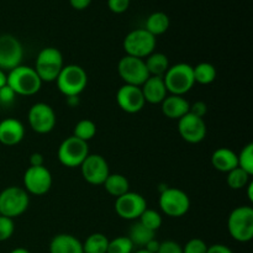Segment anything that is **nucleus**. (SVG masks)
<instances>
[{
    "instance_id": "obj_23",
    "label": "nucleus",
    "mask_w": 253,
    "mask_h": 253,
    "mask_svg": "<svg viewBox=\"0 0 253 253\" xmlns=\"http://www.w3.org/2000/svg\"><path fill=\"white\" fill-rule=\"evenodd\" d=\"M170 20L168 15L163 11H155L146 19L145 27L143 29L147 30L151 35L155 37L161 36V35L166 34L169 29Z\"/></svg>"
},
{
    "instance_id": "obj_44",
    "label": "nucleus",
    "mask_w": 253,
    "mask_h": 253,
    "mask_svg": "<svg viewBox=\"0 0 253 253\" xmlns=\"http://www.w3.org/2000/svg\"><path fill=\"white\" fill-rule=\"evenodd\" d=\"M67 104L71 108H76L79 105V96H69V98H67Z\"/></svg>"
},
{
    "instance_id": "obj_35",
    "label": "nucleus",
    "mask_w": 253,
    "mask_h": 253,
    "mask_svg": "<svg viewBox=\"0 0 253 253\" xmlns=\"http://www.w3.org/2000/svg\"><path fill=\"white\" fill-rule=\"evenodd\" d=\"M208 245L202 239H192L184 245L183 253H207Z\"/></svg>"
},
{
    "instance_id": "obj_13",
    "label": "nucleus",
    "mask_w": 253,
    "mask_h": 253,
    "mask_svg": "<svg viewBox=\"0 0 253 253\" xmlns=\"http://www.w3.org/2000/svg\"><path fill=\"white\" fill-rule=\"evenodd\" d=\"M52 183L53 178L46 166L29 167L25 170L24 189L26 190L27 194L36 195V197L47 194L51 189Z\"/></svg>"
},
{
    "instance_id": "obj_46",
    "label": "nucleus",
    "mask_w": 253,
    "mask_h": 253,
    "mask_svg": "<svg viewBox=\"0 0 253 253\" xmlns=\"http://www.w3.org/2000/svg\"><path fill=\"white\" fill-rule=\"evenodd\" d=\"M6 83H7V73L0 69V88L6 85Z\"/></svg>"
},
{
    "instance_id": "obj_40",
    "label": "nucleus",
    "mask_w": 253,
    "mask_h": 253,
    "mask_svg": "<svg viewBox=\"0 0 253 253\" xmlns=\"http://www.w3.org/2000/svg\"><path fill=\"white\" fill-rule=\"evenodd\" d=\"M207 253H234V251L230 247H227L226 245L215 244L212 246L208 247Z\"/></svg>"
},
{
    "instance_id": "obj_24",
    "label": "nucleus",
    "mask_w": 253,
    "mask_h": 253,
    "mask_svg": "<svg viewBox=\"0 0 253 253\" xmlns=\"http://www.w3.org/2000/svg\"><path fill=\"white\" fill-rule=\"evenodd\" d=\"M103 185L108 194L115 198H119L130 192V183H128L127 178L123 174H119V173H113V174L110 173Z\"/></svg>"
},
{
    "instance_id": "obj_14",
    "label": "nucleus",
    "mask_w": 253,
    "mask_h": 253,
    "mask_svg": "<svg viewBox=\"0 0 253 253\" xmlns=\"http://www.w3.org/2000/svg\"><path fill=\"white\" fill-rule=\"evenodd\" d=\"M146 209L147 202L138 193L127 192L115 200V212L124 220H138Z\"/></svg>"
},
{
    "instance_id": "obj_21",
    "label": "nucleus",
    "mask_w": 253,
    "mask_h": 253,
    "mask_svg": "<svg viewBox=\"0 0 253 253\" xmlns=\"http://www.w3.org/2000/svg\"><path fill=\"white\" fill-rule=\"evenodd\" d=\"M49 253H84L83 244L73 235L58 234L51 240Z\"/></svg>"
},
{
    "instance_id": "obj_38",
    "label": "nucleus",
    "mask_w": 253,
    "mask_h": 253,
    "mask_svg": "<svg viewBox=\"0 0 253 253\" xmlns=\"http://www.w3.org/2000/svg\"><path fill=\"white\" fill-rule=\"evenodd\" d=\"M16 94L15 91L10 88L9 85H5L2 88H0V105H11L15 101V98H16Z\"/></svg>"
},
{
    "instance_id": "obj_45",
    "label": "nucleus",
    "mask_w": 253,
    "mask_h": 253,
    "mask_svg": "<svg viewBox=\"0 0 253 253\" xmlns=\"http://www.w3.org/2000/svg\"><path fill=\"white\" fill-rule=\"evenodd\" d=\"M247 188V199L250 200V203H253V182H250L246 185Z\"/></svg>"
},
{
    "instance_id": "obj_4",
    "label": "nucleus",
    "mask_w": 253,
    "mask_h": 253,
    "mask_svg": "<svg viewBox=\"0 0 253 253\" xmlns=\"http://www.w3.org/2000/svg\"><path fill=\"white\" fill-rule=\"evenodd\" d=\"M163 82L167 91L172 95L184 96L195 85L193 66L188 63H177L169 66L168 71L163 76Z\"/></svg>"
},
{
    "instance_id": "obj_48",
    "label": "nucleus",
    "mask_w": 253,
    "mask_h": 253,
    "mask_svg": "<svg viewBox=\"0 0 253 253\" xmlns=\"http://www.w3.org/2000/svg\"><path fill=\"white\" fill-rule=\"evenodd\" d=\"M132 253H151V252H148L147 250H145V249H140V250H137V251H135Z\"/></svg>"
},
{
    "instance_id": "obj_43",
    "label": "nucleus",
    "mask_w": 253,
    "mask_h": 253,
    "mask_svg": "<svg viewBox=\"0 0 253 253\" xmlns=\"http://www.w3.org/2000/svg\"><path fill=\"white\" fill-rule=\"evenodd\" d=\"M160 244H161L160 241H157L156 239H153V240H151V241L148 242V244L146 245L143 249L147 250V251L151 252V253H157L158 249H160Z\"/></svg>"
},
{
    "instance_id": "obj_37",
    "label": "nucleus",
    "mask_w": 253,
    "mask_h": 253,
    "mask_svg": "<svg viewBox=\"0 0 253 253\" xmlns=\"http://www.w3.org/2000/svg\"><path fill=\"white\" fill-rule=\"evenodd\" d=\"M157 253H183V247L173 240H166L160 244Z\"/></svg>"
},
{
    "instance_id": "obj_36",
    "label": "nucleus",
    "mask_w": 253,
    "mask_h": 253,
    "mask_svg": "<svg viewBox=\"0 0 253 253\" xmlns=\"http://www.w3.org/2000/svg\"><path fill=\"white\" fill-rule=\"evenodd\" d=\"M131 0H108V7L114 14H124L130 7Z\"/></svg>"
},
{
    "instance_id": "obj_34",
    "label": "nucleus",
    "mask_w": 253,
    "mask_h": 253,
    "mask_svg": "<svg viewBox=\"0 0 253 253\" xmlns=\"http://www.w3.org/2000/svg\"><path fill=\"white\" fill-rule=\"evenodd\" d=\"M15 224L14 220L10 217L1 216L0 215V242H4L9 240L14 235Z\"/></svg>"
},
{
    "instance_id": "obj_32",
    "label": "nucleus",
    "mask_w": 253,
    "mask_h": 253,
    "mask_svg": "<svg viewBox=\"0 0 253 253\" xmlns=\"http://www.w3.org/2000/svg\"><path fill=\"white\" fill-rule=\"evenodd\" d=\"M133 244L127 236H119L109 240V246L106 253H132Z\"/></svg>"
},
{
    "instance_id": "obj_25",
    "label": "nucleus",
    "mask_w": 253,
    "mask_h": 253,
    "mask_svg": "<svg viewBox=\"0 0 253 253\" xmlns=\"http://www.w3.org/2000/svg\"><path fill=\"white\" fill-rule=\"evenodd\" d=\"M145 64L150 76L153 77H163L170 66L168 57L161 52H153L150 56L146 57Z\"/></svg>"
},
{
    "instance_id": "obj_12",
    "label": "nucleus",
    "mask_w": 253,
    "mask_h": 253,
    "mask_svg": "<svg viewBox=\"0 0 253 253\" xmlns=\"http://www.w3.org/2000/svg\"><path fill=\"white\" fill-rule=\"evenodd\" d=\"M27 121L32 131L40 135L49 133L57 123L53 108L46 103H36L30 108Z\"/></svg>"
},
{
    "instance_id": "obj_16",
    "label": "nucleus",
    "mask_w": 253,
    "mask_h": 253,
    "mask_svg": "<svg viewBox=\"0 0 253 253\" xmlns=\"http://www.w3.org/2000/svg\"><path fill=\"white\" fill-rule=\"evenodd\" d=\"M178 132L185 142L195 145L205 140L208 127L204 119L188 113L178 120Z\"/></svg>"
},
{
    "instance_id": "obj_10",
    "label": "nucleus",
    "mask_w": 253,
    "mask_h": 253,
    "mask_svg": "<svg viewBox=\"0 0 253 253\" xmlns=\"http://www.w3.org/2000/svg\"><path fill=\"white\" fill-rule=\"evenodd\" d=\"M118 73L124 83L128 85L142 86V84L150 78V73L145 64V59L136 58L132 56H125L119 61Z\"/></svg>"
},
{
    "instance_id": "obj_27",
    "label": "nucleus",
    "mask_w": 253,
    "mask_h": 253,
    "mask_svg": "<svg viewBox=\"0 0 253 253\" xmlns=\"http://www.w3.org/2000/svg\"><path fill=\"white\" fill-rule=\"evenodd\" d=\"M193 74H194L195 83H199L202 85H209L216 79V68L214 64L209 63V62H202L193 67Z\"/></svg>"
},
{
    "instance_id": "obj_1",
    "label": "nucleus",
    "mask_w": 253,
    "mask_h": 253,
    "mask_svg": "<svg viewBox=\"0 0 253 253\" xmlns=\"http://www.w3.org/2000/svg\"><path fill=\"white\" fill-rule=\"evenodd\" d=\"M7 85L15 91L16 95L31 96L40 91L42 81L32 67L22 66L7 72Z\"/></svg>"
},
{
    "instance_id": "obj_9",
    "label": "nucleus",
    "mask_w": 253,
    "mask_h": 253,
    "mask_svg": "<svg viewBox=\"0 0 253 253\" xmlns=\"http://www.w3.org/2000/svg\"><path fill=\"white\" fill-rule=\"evenodd\" d=\"M89 156L88 142L82 141L74 136H69L66 140L62 141L57 151V157L61 165L67 168L81 167Z\"/></svg>"
},
{
    "instance_id": "obj_29",
    "label": "nucleus",
    "mask_w": 253,
    "mask_h": 253,
    "mask_svg": "<svg viewBox=\"0 0 253 253\" xmlns=\"http://www.w3.org/2000/svg\"><path fill=\"white\" fill-rule=\"evenodd\" d=\"M96 133V125L94 121L88 120V119H83V120L78 121L74 126L73 130V136L74 137L79 138L82 141H85L88 142L89 140L95 136Z\"/></svg>"
},
{
    "instance_id": "obj_33",
    "label": "nucleus",
    "mask_w": 253,
    "mask_h": 253,
    "mask_svg": "<svg viewBox=\"0 0 253 253\" xmlns=\"http://www.w3.org/2000/svg\"><path fill=\"white\" fill-rule=\"evenodd\" d=\"M237 163L241 169L249 173L250 175H253V143H247L241 152L237 155Z\"/></svg>"
},
{
    "instance_id": "obj_26",
    "label": "nucleus",
    "mask_w": 253,
    "mask_h": 253,
    "mask_svg": "<svg viewBox=\"0 0 253 253\" xmlns=\"http://www.w3.org/2000/svg\"><path fill=\"white\" fill-rule=\"evenodd\" d=\"M127 237L131 240L133 246L143 249L151 240L156 239V232L143 226L140 221H136L135 224L131 225Z\"/></svg>"
},
{
    "instance_id": "obj_30",
    "label": "nucleus",
    "mask_w": 253,
    "mask_h": 253,
    "mask_svg": "<svg viewBox=\"0 0 253 253\" xmlns=\"http://www.w3.org/2000/svg\"><path fill=\"white\" fill-rule=\"evenodd\" d=\"M250 178H251V175H250L249 173H246L244 169H241L240 167H237L227 173L226 182H227V185H229L231 189L240 190V189H244V188H246V185L251 182V180H250Z\"/></svg>"
},
{
    "instance_id": "obj_2",
    "label": "nucleus",
    "mask_w": 253,
    "mask_h": 253,
    "mask_svg": "<svg viewBox=\"0 0 253 253\" xmlns=\"http://www.w3.org/2000/svg\"><path fill=\"white\" fill-rule=\"evenodd\" d=\"M56 84L58 90L66 98L79 96L85 90L88 84V74L85 69L78 64H67L57 77Z\"/></svg>"
},
{
    "instance_id": "obj_28",
    "label": "nucleus",
    "mask_w": 253,
    "mask_h": 253,
    "mask_svg": "<svg viewBox=\"0 0 253 253\" xmlns=\"http://www.w3.org/2000/svg\"><path fill=\"white\" fill-rule=\"evenodd\" d=\"M83 244L84 253H106L109 246V239L101 232L89 235Z\"/></svg>"
},
{
    "instance_id": "obj_18",
    "label": "nucleus",
    "mask_w": 253,
    "mask_h": 253,
    "mask_svg": "<svg viewBox=\"0 0 253 253\" xmlns=\"http://www.w3.org/2000/svg\"><path fill=\"white\" fill-rule=\"evenodd\" d=\"M25 126L17 119H4L0 121V143L7 147L16 146L24 140Z\"/></svg>"
},
{
    "instance_id": "obj_17",
    "label": "nucleus",
    "mask_w": 253,
    "mask_h": 253,
    "mask_svg": "<svg viewBox=\"0 0 253 253\" xmlns=\"http://www.w3.org/2000/svg\"><path fill=\"white\" fill-rule=\"evenodd\" d=\"M116 103L125 113L137 114L145 108L146 101L141 86L124 84L116 91Z\"/></svg>"
},
{
    "instance_id": "obj_6",
    "label": "nucleus",
    "mask_w": 253,
    "mask_h": 253,
    "mask_svg": "<svg viewBox=\"0 0 253 253\" xmlns=\"http://www.w3.org/2000/svg\"><path fill=\"white\" fill-rule=\"evenodd\" d=\"M30 197L21 187H7L0 193V215L14 220L27 210Z\"/></svg>"
},
{
    "instance_id": "obj_20",
    "label": "nucleus",
    "mask_w": 253,
    "mask_h": 253,
    "mask_svg": "<svg viewBox=\"0 0 253 253\" xmlns=\"http://www.w3.org/2000/svg\"><path fill=\"white\" fill-rule=\"evenodd\" d=\"M189 101L182 95H167L161 103V109L166 118L170 120H179L180 118L189 113Z\"/></svg>"
},
{
    "instance_id": "obj_7",
    "label": "nucleus",
    "mask_w": 253,
    "mask_h": 253,
    "mask_svg": "<svg viewBox=\"0 0 253 253\" xmlns=\"http://www.w3.org/2000/svg\"><path fill=\"white\" fill-rule=\"evenodd\" d=\"M157 40L147 30L135 29L128 32L124 39V49L127 56L145 59L155 52Z\"/></svg>"
},
{
    "instance_id": "obj_5",
    "label": "nucleus",
    "mask_w": 253,
    "mask_h": 253,
    "mask_svg": "<svg viewBox=\"0 0 253 253\" xmlns=\"http://www.w3.org/2000/svg\"><path fill=\"white\" fill-rule=\"evenodd\" d=\"M227 230L235 241L250 242L253 239V209L251 207H237L230 212Z\"/></svg>"
},
{
    "instance_id": "obj_3",
    "label": "nucleus",
    "mask_w": 253,
    "mask_h": 253,
    "mask_svg": "<svg viewBox=\"0 0 253 253\" xmlns=\"http://www.w3.org/2000/svg\"><path fill=\"white\" fill-rule=\"evenodd\" d=\"M63 67L64 59L62 52L56 47H44L37 54L34 69L42 83H52L56 82Z\"/></svg>"
},
{
    "instance_id": "obj_15",
    "label": "nucleus",
    "mask_w": 253,
    "mask_h": 253,
    "mask_svg": "<svg viewBox=\"0 0 253 253\" xmlns=\"http://www.w3.org/2000/svg\"><path fill=\"white\" fill-rule=\"evenodd\" d=\"M81 172L84 180L91 185H103L108 175L110 174L109 165L105 158L100 155H90L81 165Z\"/></svg>"
},
{
    "instance_id": "obj_47",
    "label": "nucleus",
    "mask_w": 253,
    "mask_h": 253,
    "mask_svg": "<svg viewBox=\"0 0 253 253\" xmlns=\"http://www.w3.org/2000/svg\"><path fill=\"white\" fill-rule=\"evenodd\" d=\"M10 253H31L27 249H24V247H16V249L12 250Z\"/></svg>"
},
{
    "instance_id": "obj_42",
    "label": "nucleus",
    "mask_w": 253,
    "mask_h": 253,
    "mask_svg": "<svg viewBox=\"0 0 253 253\" xmlns=\"http://www.w3.org/2000/svg\"><path fill=\"white\" fill-rule=\"evenodd\" d=\"M44 166V158L41 153L35 152L30 156V167H41Z\"/></svg>"
},
{
    "instance_id": "obj_39",
    "label": "nucleus",
    "mask_w": 253,
    "mask_h": 253,
    "mask_svg": "<svg viewBox=\"0 0 253 253\" xmlns=\"http://www.w3.org/2000/svg\"><path fill=\"white\" fill-rule=\"evenodd\" d=\"M189 113L192 114V115L198 116V118L204 119V116L207 115L208 113V105L202 100L194 101V103L189 105Z\"/></svg>"
},
{
    "instance_id": "obj_19",
    "label": "nucleus",
    "mask_w": 253,
    "mask_h": 253,
    "mask_svg": "<svg viewBox=\"0 0 253 253\" xmlns=\"http://www.w3.org/2000/svg\"><path fill=\"white\" fill-rule=\"evenodd\" d=\"M141 90H142L145 101L150 104H161L168 95L163 77L150 76V78L142 84Z\"/></svg>"
},
{
    "instance_id": "obj_31",
    "label": "nucleus",
    "mask_w": 253,
    "mask_h": 253,
    "mask_svg": "<svg viewBox=\"0 0 253 253\" xmlns=\"http://www.w3.org/2000/svg\"><path fill=\"white\" fill-rule=\"evenodd\" d=\"M138 221L143 225L147 229L152 230V231H157L161 226H162V215L158 211L153 209H146L145 211L141 214V216L138 217Z\"/></svg>"
},
{
    "instance_id": "obj_8",
    "label": "nucleus",
    "mask_w": 253,
    "mask_h": 253,
    "mask_svg": "<svg viewBox=\"0 0 253 253\" xmlns=\"http://www.w3.org/2000/svg\"><path fill=\"white\" fill-rule=\"evenodd\" d=\"M160 209L169 217H182L189 211L190 199L179 188H165L158 199Z\"/></svg>"
},
{
    "instance_id": "obj_22",
    "label": "nucleus",
    "mask_w": 253,
    "mask_h": 253,
    "mask_svg": "<svg viewBox=\"0 0 253 253\" xmlns=\"http://www.w3.org/2000/svg\"><path fill=\"white\" fill-rule=\"evenodd\" d=\"M211 165L219 172L229 173L230 170L239 167L237 153L227 147L217 148L211 155Z\"/></svg>"
},
{
    "instance_id": "obj_11",
    "label": "nucleus",
    "mask_w": 253,
    "mask_h": 253,
    "mask_svg": "<svg viewBox=\"0 0 253 253\" xmlns=\"http://www.w3.org/2000/svg\"><path fill=\"white\" fill-rule=\"evenodd\" d=\"M24 47L17 37L10 34L0 35V69L10 72L21 64Z\"/></svg>"
},
{
    "instance_id": "obj_41",
    "label": "nucleus",
    "mask_w": 253,
    "mask_h": 253,
    "mask_svg": "<svg viewBox=\"0 0 253 253\" xmlns=\"http://www.w3.org/2000/svg\"><path fill=\"white\" fill-rule=\"evenodd\" d=\"M91 1H93V0H69V4H71V6L73 7L74 10L82 11V10H85L86 7H89Z\"/></svg>"
}]
</instances>
